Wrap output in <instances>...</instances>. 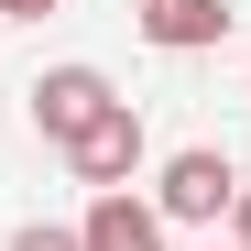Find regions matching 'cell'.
<instances>
[{"instance_id": "6da1fadb", "label": "cell", "mask_w": 251, "mask_h": 251, "mask_svg": "<svg viewBox=\"0 0 251 251\" xmlns=\"http://www.w3.org/2000/svg\"><path fill=\"white\" fill-rule=\"evenodd\" d=\"M229 197H240V164L219 142H186V153H164V175H153V219L164 229H219Z\"/></svg>"}, {"instance_id": "7a4b0ae2", "label": "cell", "mask_w": 251, "mask_h": 251, "mask_svg": "<svg viewBox=\"0 0 251 251\" xmlns=\"http://www.w3.org/2000/svg\"><path fill=\"white\" fill-rule=\"evenodd\" d=\"M142 153H153V131H142V109H131V99H120V109H99V120H88V131H76V142H66V175H76V186H88V197H120V186H131V175H142Z\"/></svg>"}, {"instance_id": "3957f363", "label": "cell", "mask_w": 251, "mask_h": 251, "mask_svg": "<svg viewBox=\"0 0 251 251\" xmlns=\"http://www.w3.org/2000/svg\"><path fill=\"white\" fill-rule=\"evenodd\" d=\"M22 99H33V131H44L55 153H66L76 131H88L99 109H120V88H109L99 66H44V76H33V88H22Z\"/></svg>"}, {"instance_id": "277c9868", "label": "cell", "mask_w": 251, "mask_h": 251, "mask_svg": "<svg viewBox=\"0 0 251 251\" xmlns=\"http://www.w3.org/2000/svg\"><path fill=\"white\" fill-rule=\"evenodd\" d=\"M131 22H142L153 55H207V44H229L240 0H131Z\"/></svg>"}, {"instance_id": "5b68a950", "label": "cell", "mask_w": 251, "mask_h": 251, "mask_svg": "<svg viewBox=\"0 0 251 251\" xmlns=\"http://www.w3.org/2000/svg\"><path fill=\"white\" fill-rule=\"evenodd\" d=\"M164 240H175V229H164L153 197H131V186H120V197H88V219H76V251H164Z\"/></svg>"}, {"instance_id": "8992f818", "label": "cell", "mask_w": 251, "mask_h": 251, "mask_svg": "<svg viewBox=\"0 0 251 251\" xmlns=\"http://www.w3.org/2000/svg\"><path fill=\"white\" fill-rule=\"evenodd\" d=\"M11 251H76V229H55V219H33V229H11Z\"/></svg>"}, {"instance_id": "52a82bcc", "label": "cell", "mask_w": 251, "mask_h": 251, "mask_svg": "<svg viewBox=\"0 0 251 251\" xmlns=\"http://www.w3.org/2000/svg\"><path fill=\"white\" fill-rule=\"evenodd\" d=\"M219 229H229V251H251V186L229 197V219H219Z\"/></svg>"}, {"instance_id": "ba28073f", "label": "cell", "mask_w": 251, "mask_h": 251, "mask_svg": "<svg viewBox=\"0 0 251 251\" xmlns=\"http://www.w3.org/2000/svg\"><path fill=\"white\" fill-rule=\"evenodd\" d=\"M66 0H0V22H55Z\"/></svg>"}, {"instance_id": "9c48e42d", "label": "cell", "mask_w": 251, "mask_h": 251, "mask_svg": "<svg viewBox=\"0 0 251 251\" xmlns=\"http://www.w3.org/2000/svg\"><path fill=\"white\" fill-rule=\"evenodd\" d=\"M219 251H229V240H219Z\"/></svg>"}]
</instances>
